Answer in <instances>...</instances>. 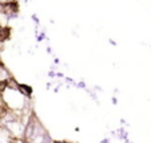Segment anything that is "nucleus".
I'll use <instances>...</instances> for the list:
<instances>
[{
	"mask_svg": "<svg viewBox=\"0 0 151 143\" xmlns=\"http://www.w3.org/2000/svg\"><path fill=\"white\" fill-rule=\"evenodd\" d=\"M3 126H4L5 131H7V134H8V138H23L25 123L21 119L11 121V122L4 123Z\"/></svg>",
	"mask_w": 151,
	"mask_h": 143,
	"instance_id": "1",
	"label": "nucleus"
},
{
	"mask_svg": "<svg viewBox=\"0 0 151 143\" xmlns=\"http://www.w3.org/2000/svg\"><path fill=\"white\" fill-rule=\"evenodd\" d=\"M17 91L24 97V98H32V94H33V89H32V86L27 85V83H20V82H19Z\"/></svg>",
	"mask_w": 151,
	"mask_h": 143,
	"instance_id": "2",
	"label": "nucleus"
},
{
	"mask_svg": "<svg viewBox=\"0 0 151 143\" xmlns=\"http://www.w3.org/2000/svg\"><path fill=\"white\" fill-rule=\"evenodd\" d=\"M11 77H12V73L9 72V69L5 66V64L3 61H0V81L7 82Z\"/></svg>",
	"mask_w": 151,
	"mask_h": 143,
	"instance_id": "3",
	"label": "nucleus"
},
{
	"mask_svg": "<svg viewBox=\"0 0 151 143\" xmlns=\"http://www.w3.org/2000/svg\"><path fill=\"white\" fill-rule=\"evenodd\" d=\"M17 88H19V82L12 75V77L7 81V89H9V90H17Z\"/></svg>",
	"mask_w": 151,
	"mask_h": 143,
	"instance_id": "4",
	"label": "nucleus"
},
{
	"mask_svg": "<svg viewBox=\"0 0 151 143\" xmlns=\"http://www.w3.org/2000/svg\"><path fill=\"white\" fill-rule=\"evenodd\" d=\"M5 90H7V82L0 81V96H1V94H4Z\"/></svg>",
	"mask_w": 151,
	"mask_h": 143,
	"instance_id": "5",
	"label": "nucleus"
},
{
	"mask_svg": "<svg viewBox=\"0 0 151 143\" xmlns=\"http://www.w3.org/2000/svg\"><path fill=\"white\" fill-rule=\"evenodd\" d=\"M31 17H32V20H33V23L36 24V27H39L40 21H39V17H37V15H35V13H33V15H32Z\"/></svg>",
	"mask_w": 151,
	"mask_h": 143,
	"instance_id": "6",
	"label": "nucleus"
},
{
	"mask_svg": "<svg viewBox=\"0 0 151 143\" xmlns=\"http://www.w3.org/2000/svg\"><path fill=\"white\" fill-rule=\"evenodd\" d=\"M9 1H13V0H0V5H4V4H7V3H9Z\"/></svg>",
	"mask_w": 151,
	"mask_h": 143,
	"instance_id": "7",
	"label": "nucleus"
},
{
	"mask_svg": "<svg viewBox=\"0 0 151 143\" xmlns=\"http://www.w3.org/2000/svg\"><path fill=\"white\" fill-rule=\"evenodd\" d=\"M52 143H68V141H64V139H58V141H53Z\"/></svg>",
	"mask_w": 151,
	"mask_h": 143,
	"instance_id": "8",
	"label": "nucleus"
},
{
	"mask_svg": "<svg viewBox=\"0 0 151 143\" xmlns=\"http://www.w3.org/2000/svg\"><path fill=\"white\" fill-rule=\"evenodd\" d=\"M68 143H76V142H68Z\"/></svg>",
	"mask_w": 151,
	"mask_h": 143,
	"instance_id": "9",
	"label": "nucleus"
}]
</instances>
